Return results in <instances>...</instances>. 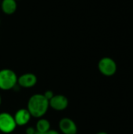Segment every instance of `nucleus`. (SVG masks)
Returning <instances> with one entry per match:
<instances>
[{
    "label": "nucleus",
    "mask_w": 133,
    "mask_h": 134,
    "mask_svg": "<svg viewBox=\"0 0 133 134\" xmlns=\"http://www.w3.org/2000/svg\"><path fill=\"white\" fill-rule=\"evenodd\" d=\"M44 134H60L56 130H48L46 133H45Z\"/></svg>",
    "instance_id": "nucleus-13"
},
{
    "label": "nucleus",
    "mask_w": 133,
    "mask_h": 134,
    "mask_svg": "<svg viewBox=\"0 0 133 134\" xmlns=\"http://www.w3.org/2000/svg\"><path fill=\"white\" fill-rule=\"evenodd\" d=\"M16 1H17V0H16Z\"/></svg>",
    "instance_id": "nucleus-17"
},
{
    "label": "nucleus",
    "mask_w": 133,
    "mask_h": 134,
    "mask_svg": "<svg viewBox=\"0 0 133 134\" xmlns=\"http://www.w3.org/2000/svg\"><path fill=\"white\" fill-rule=\"evenodd\" d=\"M0 5L3 13L7 15L13 14L17 7L16 0H2Z\"/></svg>",
    "instance_id": "nucleus-9"
},
{
    "label": "nucleus",
    "mask_w": 133,
    "mask_h": 134,
    "mask_svg": "<svg viewBox=\"0 0 133 134\" xmlns=\"http://www.w3.org/2000/svg\"><path fill=\"white\" fill-rule=\"evenodd\" d=\"M98 68L105 76H112L117 71V64L111 57H103L98 63Z\"/></svg>",
    "instance_id": "nucleus-3"
},
{
    "label": "nucleus",
    "mask_w": 133,
    "mask_h": 134,
    "mask_svg": "<svg viewBox=\"0 0 133 134\" xmlns=\"http://www.w3.org/2000/svg\"><path fill=\"white\" fill-rule=\"evenodd\" d=\"M36 132V129L33 127H28L26 130V134H35Z\"/></svg>",
    "instance_id": "nucleus-12"
},
{
    "label": "nucleus",
    "mask_w": 133,
    "mask_h": 134,
    "mask_svg": "<svg viewBox=\"0 0 133 134\" xmlns=\"http://www.w3.org/2000/svg\"><path fill=\"white\" fill-rule=\"evenodd\" d=\"M31 117V115L30 112L26 108L19 109L13 115V118H14L16 126H20L27 125L28 123V122L30 121Z\"/></svg>",
    "instance_id": "nucleus-8"
},
{
    "label": "nucleus",
    "mask_w": 133,
    "mask_h": 134,
    "mask_svg": "<svg viewBox=\"0 0 133 134\" xmlns=\"http://www.w3.org/2000/svg\"><path fill=\"white\" fill-rule=\"evenodd\" d=\"M49 107H51L53 110L61 111L65 110L68 106V99L61 94L54 95L52 99L49 101Z\"/></svg>",
    "instance_id": "nucleus-5"
},
{
    "label": "nucleus",
    "mask_w": 133,
    "mask_h": 134,
    "mask_svg": "<svg viewBox=\"0 0 133 134\" xmlns=\"http://www.w3.org/2000/svg\"><path fill=\"white\" fill-rule=\"evenodd\" d=\"M35 129H36L37 132L42 133H45L48 130H50V123H49V122L47 119H40L37 122V123H36Z\"/></svg>",
    "instance_id": "nucleus-10"
},
{
    "label": "nucleus",
    "mask_w": 133,
    "mask_h": 134,
    "mask_svg": "<svg viewBox=\"0 0 133 134\" xmlns=\"http://www.w3.org/2000/svg\"><path fill=\"white\" fill-rule=\"evenodd\" d=\"M96 134H108V133H107L106 132H99V133H97Z\"/></svg>",
    "instance_id": "nucleus-14"
},
{
    "label": "nucleus",
    "mask_w": 133,
    "mask_h": 134,
    "mask_svg": "<svg viewBox=\"0 0 133 134\" xmlns=\"http://www.w3.org/2000/svg\"><path fill=\"white\" fill-rule=\"evenodd\" d=\"M0 4H1V1H0Z\"/></svg>",
    "instance_id": "nucleus-16"
},
{
    "label": "nucleus",
    "mask_w": 133,
    "mask_h": 134,
    "mask_svg": "<svg viewBox=\"0 0 133 134\" xmlns=\"http://www.w3.org/2000/svg\"><path fill=\"white\" fill-rule=\"evenodd\" d=\"M17 76L16 73L8 68L0 70V90H9L16 85Z\"/></svg>",
    "instance_id": "nucleus-2"
},
{
    "label": "nucleus",
    "mask_w": 133,
    "mask_h": 134,
    "mask_svg": "<svg viewBox=\"0 0 133 134\" xmlns=\"http://www.w3.org/2000/svg\"><path fill=\"white\" fill-rule=\"evenodd\" d=\"M17 83L21 87L31 88L37 83V77L32 73H25L18 78Z\"/></svg>",
    "instance_id": "nucleus-7"
},
{
    "label": "nucleus",
    "mask_w": 133,
    "mask_h": 134,
    "mask_svg": "<svg viewBox=\"0 0 133 134\" xmlns=\"http://www.w3.org/2000/svg\"><path fill=\"white\" fill-rule=\"evenodd\" d=\"M16 124L12 115L7 112L0 113V132L10 133L15 130Z\"/></svg>",
    "instance_id": "nucleus-4"
},
{
    "label": "nucleus",
    "mask_w": 133,
    "mask_h": 134,
    "mask_svg": "<svg viewBox=\"0 0 133 134\" xmlns=\"http://www.w3.org/2000/svg\"><path fill=\"white\" fill-rule=\"evenodd\" d=\"M43 95H44V97L49 101V100L52 99V97H53L55 94L53 93V91H51V90H47V91H45V92L43 93Z\"/></svg>",
    "instance_id": "nucleus-11"
},
{
    "label": "nucleus",
    "mask_w": 133,
    "mask_h": 134,
    "mask_svg": "<svg viewBox=\"0 0 133 134\" xmlns=\"http://www.w3.org/2000/svg\"><path fill=\"white\" fill-rule=\"evenodd\" d=\"M59 127L63 134H76L78 132L75 122L69 118L62 119L59 122Z\"/></svg>",
    "instance_id": "nucleus-6"
},
{
    "label": "nucleus",
    "mask_w": 133,
    "mask_h": 134,
    "mask_svg": "<svg viewBox=\"0 0 133 134\" xmlns=\"http://www.w3.org/2000/svg\"><path fill=\"white\" fill-rule=\"evenodd\" d=\"M49 107V100L43 94L32 95L27 102V110L31 115L34 118H42L47 112Z\"/></svg>",
    "instance_id": "nucleus-1"
},
{
    "label": "nucleus",
    "mask_w": 133,
    "mask_h": 134,
    "mask_svg": "<svg viewBox=\"0 0 133 134\" xmlns=\"http://www.w3.org/2000/svg\"><path fill=\"white\" fill-rule=\"evenodd\" d=\"M1 104H2V97L0 96V105H1Z\"/></svg>",
    "instance_id": "nucleus-15"
}]
</instances>
